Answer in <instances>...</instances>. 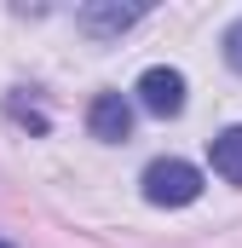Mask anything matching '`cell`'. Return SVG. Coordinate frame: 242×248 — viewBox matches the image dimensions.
Here are the masks:
<instances>
[{"mask_svg": "<svg viewBox=\"0 0 242 248\" xmlns=\"http://www.w3.org/2000/svg\"><path fill=\"white\" fill-rule=\"evenodd\" d=\"M0 248H12V243H6V237H0Z\"/></svg>", "mask_w": 242, "mask_h": 248, "instance_id": "7", "label": "cell"}, {"mask_svg": "<svg viewBox=\"0 0 242 248\" xmlns=\"http://www.w3.org/2000/svg\"><path fill=\"white\" fill-rule=\"evenodd\" d=\"M144 17V6H121V0H98V6H81V29L87 35H121Z\"/></svg>", "mask_w": 242, "mask_h": 248, "instance_id": "4", "label": "cell"}, {"mask_svg": "<svg viewBox=\"0 0 242 248\" xmlns=\"http://www.w3.org/2000/svg\"><path fill=\"white\" fill-rule=\"evenodd\" d=\"M225 63H231V69L242 75V17L231 23V29H225Z\"/></svg>", "mask_w": 242, "mask_h": 248, "instance_id": "6", "label": "cell"}, {"mask_svg": "<svg viewBox=\"0 0 242 248\" xmlns=\"http://www.w3.org/2000/svg\"><path fill=\"white\" fill-rule=\"evenodd\" d=\"M138 185H144V202H156V208H190L202 196V173L179 156H156Z\"/></svg>", "mask_w": 242, "mask_h": 248, "instance_id": "1", "label": "cell"}, {"mask_svg": "<svg viewBox=\"0 0 242 248\" xmlns=\"http://www.w3.org/2000/svg\"><path fill=\"white\" fill-rule=\"evenodd\" d=\"M138 104H144L150 116H162V122L179 116L184 110V75L179 69H162V63L144 69V75H138Z\"/></svg>", "mask_w": 242, "mask_h": 248, "instance_id": "2", "label": "cell"}, {"mask_svg": "<svg viewBox=\"0 0 242 248\" xmlns=\"http://www.w3.org/2000/svg\"><path fill=\"white\" fill-rule=\"evenodd\" d=\"M87 127H92V139L121 144V139L133 133V104H127L121 93H98V98H92V110H87Z\"/></svg>", "mask_w": 242, "mask_h": 248, "instance_id": "3", "label": "cell"}, {"mask_svg": "<svg viewBox=\"0 0 242 248\" xmlns=\"http://www.w3.org/2000/svg\"><path fill=\"white\" fill-rule=\"evenodd\" d=\"M208 162L225 185H242V127H225L219 139H208Z\"/></svg>", "mask_w": 242, "mask_h": 248, "instance_id": "5", "label": "cell"}]
</instances>
